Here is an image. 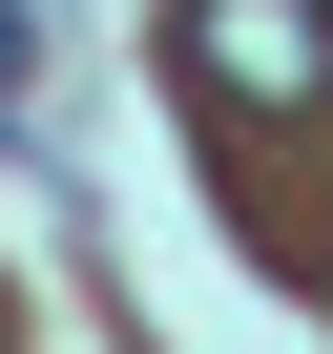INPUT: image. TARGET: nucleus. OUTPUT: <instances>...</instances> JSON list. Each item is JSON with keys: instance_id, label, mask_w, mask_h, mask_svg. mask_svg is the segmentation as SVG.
Returning <instances> with one entry per match:
<instances>
[{"instance_id": "obj_1", "label": "nucleus", "mask_w": 333, "mask_h": 354, "mask_svg": "<svg viewBox=\"0 0 333 354\" xmlns=\"http://www.w3.org/2000/svg\"><path fill=\"white\" fill-rule=\"evenodd\" d=\"M166 63H188L209 104H333V0H188Z\"/></svg>"}, {"instance_id": "obj_2", "label": "nucleus", "mask_w": 333, "mask_h": 354, "mask_svg": "<svg viewBox=\"0 0 333 354\" xmlns=\"http://www.w3.org/2000/svg\"><path fill=\"white\" fill-rule=\"evenodd\" d=\"M0 104H42V0H0Z\"/></svg>"}]
</instances>
